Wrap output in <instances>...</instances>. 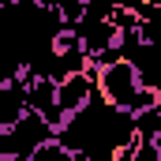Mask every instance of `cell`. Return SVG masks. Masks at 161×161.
Returning a JSON list of instances; mask_svg holds the SVG:
<instances>
[{
	"label": "cell",
	"instance_id": "6da1fadb",
	"mask_svg": "<svg viewBox=\"0 0 161 161\" xmlns=\"http://www.w3.org/2000/svg\"><path fill=\"white\" fill-rule=\"evenodd\" d=\"M26 158H30V161H79V154H75L64 139H56V135H53L49 142H41L38 150H30Z\"/></svg>",
	"mask_w": 161,
	"mask_h": 161
}]
</instances>
